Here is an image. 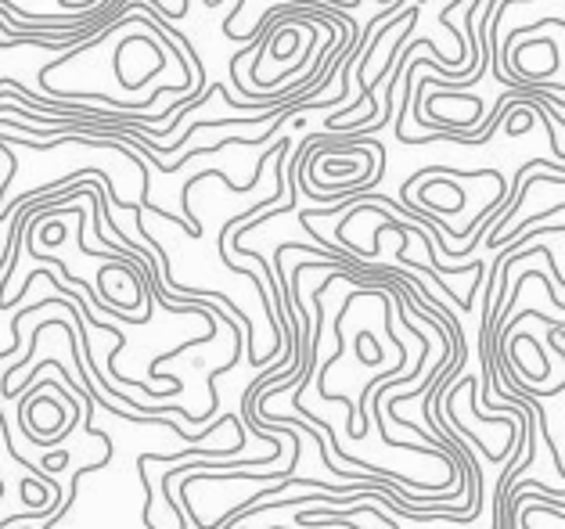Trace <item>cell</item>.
Returning a JSON list of instances; mask_svg holds the SVG:
<instances>
[{
    "instance_id": "obj_1",
    "label": "cell",
    "mask_w": 565,
    "mask_h": 529,
    "mask_svg": "<svg viewBox=\"0 0 565 529\" xmlns=\"http://www.w3.org/2000/svg\"><path fill=\"white\" fill-rule=\"evenodd\" d=\"M0 497H4V479H0Z\"/></svg>"
}]
</instances>
